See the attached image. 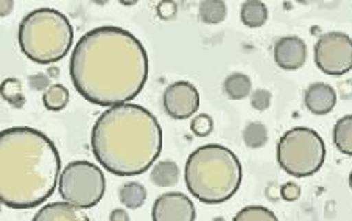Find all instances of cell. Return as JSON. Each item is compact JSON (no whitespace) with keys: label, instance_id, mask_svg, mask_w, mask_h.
I'll use <instances>...</instances> for the list:
<instances>
[{"label":"cell","instance_id":"11","mask_svg":"<svg viewBox=\"0 0 352 221\" xmlns=\"http://www.w3.org/2000/svg\"><path fill=\"white\" fill-rule=\"evenodd\" d=\"M274 61L284 71H298L307 60V45L298 36H284L276 40Z\"/></svg>","mask_w":352,"mask_h":221},{"label":"cell","instance_id":"29","mask_svg":"<svg viewBox=\"0 0 352 221\" xmlns=\"http://www.w3.org/2000/svg\"><path fill=\"white\" fill-rule=\"evenodd\" d=\"M109 221H130V215H128L125 209H114L109 213Z\"/></svg>","mask_w":352,"mask_h":221},{"label":"cell","instance_id":"7","mask_svg":"<svg viewBox=\"0 0 352 221\" xmlns=\"http://www.w3.org/2000/svg\"><path fill=\"white\" fill-rule=\"evenodd\" d=\"M61 198L80 209L97 206L107 191L103 170L89 161H74L66 165L58 183Z\"/></svg>","mask_w":352,"mask_h":221},{"label":"cell","instance_id":"26","mask_svg":"<svg viewBox=\"0 0 352 221\" xmlns=\"http://www.w3.org/2000/svg\"><path fill=\"white\" fill-rule=\"evenodd\" d=\"M301 185L296 183H285L283 187H280V196L285 201H296L299 196H301Z\"/></svg>","mask_w":352,"mask_h":221},{"label":"cell","instance_id":"31","mask_svg":"<svg viewBox=\"0 0 352 221\" xmlns=\"http://www.w3.org/2000/svg\"><path fill=\"white\" fill-rule=\"evenodd\" d=\"M349 187H351V190H352V172L349 173Z\"/></svg>","mask_w":352,"mask_h":221},{"label":"cell","instance_id":"18","mask_svg":"<svg viewBox=\"0 0 352 221\" xmlns=\"http://www.w3.org/2000/svg\"><path fill=\"white\" fill-rule=\"evenodd\" d=\"M119 200L126 209H139L146 201V189L139 183H126L119 189Z\"/></svg>","mask_w":352,"mask_h":221},{"label":"cell","instance_id":"23","mask_svg":"<svg viewBox=\"0 0 352 221\" xmlns=\"http://www.w3.org/2000/svg\"><path fill=\"white\" fill-rule=\"evenodd\" d=\"M232 221H279L276 213L263 206H246L236 213Z\"/></svg>","mask_w":352,"mask_h":221},{"label":"cell","instance_id":"25","mask_svg":"<svg viewBox=\"0 0 352 221\" xmlns=\"http://www.w3.org/2000/svg\"><path fill=\"white\" fill-rule=\"evenodd\" d=\"M251 106L256 110H267L272 104V92L267 89H256L253 94L250 95Z\"/></svg>","mask_w":352,"mask_h":221},{"label":"cell","instance_id":"12","mask_svg":"<svg viewBox=\"0 0 352 221\" xmlns=\"http://www.w3.org/2000/svg\"><path fill=\"white\" fill-rule=\"evenodd\" d=\"M304 104L312 114L326 115L336 108L337 92L326 83H314L304 92Z\"/></svg>","mask_w":352,"mask_h":221},{"label":"cell","instance_id":"10","mask_svg":"<svg viewBox=\"0 0 352 221\" xmlns=\"http://www.w3.org/2000/svg\"><path fill=\"white\" fill-rule=\"evenodd\" d=\"M195 205L181 191H168L156 198L151 209L153 221H195Z\"/></svg>","mask_w":352,"mask_h":221},{"label":"cell","instance_id":"17","mask_svg":"<svg viewBox=\"0 0 352 221\" xmlns=\"http://www.w3.org/2000/svg\"><path fill=\"white\" fill-rule=\"evenodd\" d=\"M332 137L340 153L352 156V114L344 115L337 121Z\"/></svg>","mask_w":352,"mask_h":221},{"label":"cell","instance_id":"15","mask_svg":"<svg viewBox=\"0 0 352 221\" xmlns=\"http://www.w3.org/2000/svg\"><path fill=\"white\" fill-rule=\"evenodd\" d=\"M240 19L248 28H259L265 25L268 19V8L261 0H246L240 10Z\"/></svg>","mask_w":352,"mask_h":221},{"label":"cell","instance_id":"2","mask_svg":"<svg viewBox=\"0 0 352 221\" xmlns=\"http://www.w3.org/2000/svg\"><path fill=\"white\" fill-rule=\"evenodd\" d=\"M60 174V153L43 131L14 126L0 132V202L3 206H41L54 195Z\"/></svg>","mask_w":352,"mask_h":221},{"label":"cell","instance_id":"4","mask_svg":"<svg viewBox=\"0 0 352 221\" xmlns=\"http://www.w3.org/2000/svg\"><path fill=\"white\" fill-rule=\"evenodd\" d=\"M243 172L234 151L219 143L197 148L187 158L184 179L190 195L204 205H221L237 194Z\"/></svg>","mask_w":352,"mask_h":221},{"label":"cell","instance_id":"16","mask_svg":"<svg viewBox=\"0 0 352 221\" xmlns=\"http://www.w3.org/2000/svg\"><path fill=\"white\" fill-rule=\"evenodd\" d=\"M223 89H225V94L231 100H243V98L251 95L253 83H251L248 75L234 72L226 77L225 83H223Z\"/></svg>","mask_w":352,"mask_h":221},{"label":"cell","instance_id":"3","mask_svg":"<svg viewBox=\"0 0 352 221\" xmlns=\"http://www.w3.org/2000/svg\"><path fill=\"white\" fill-rule=\"evenodd\" d=\"M92 153L116 176L148 172L162 151V128L148 109L136 103L108 108L91 132Z\"/></svg>","mask_w":352,"mask_h":221},{"label":"cell","instance_id":"19","mask_svg":"<svg viewBox=\"0 0 352 221\" xmlns=\"http://www.w3.org/2000/svg\"><path fill=\"white\" fill-rule=\"evenodd\" d=\"M228 7L223 0H204L199 3V17L204 24L214 25L226 19Z\"/></svg>","mask_w":352,"mask_h":221},{"label":"cell","instance_id":"8","mask_svg":"<svg viewBox=\"0 0 352 221\" xmlns=\"http://www.w3.org/2000/svg\"><path fill=\"white\" fill-rule=\"evenodd\" d=\"M315 64L322 73L340 77L352 71V38L343 32L321 34L314 49Z\"/></svg>","mask_w":352,"mask_h":221},{"label":"cell","instance_id":"6","mask_svg":"<svg viewBox=\"0 0 352 221\" xmlns=\"http://www.w3.org/2000/svg\"><path fill=\"white\" fill-rule=\"evenodd\" d=\"M276 158L279 167L290 176H312L324 165L326 143L312 128H292L279 139Z\"/></svg>","mask_w":352,"mask_h":221},{"label":"cell","instance_id":"9","mask_svg":"<svg viewBox=\"0 0 352 221\" xmlns=\"http://www.w3.org/2000/svg\"><path fill=\"white\" fill-rule=\"evenodd\" d=\"M162 103L172 119H190L199 108V92L190 81H176L166 87Z\"/></svg>","mask_w":352,"mask_h":221},{"label":"cell","instance_id":"27","mask_svg":"<svg viewBox=\"0 0 352 221\" xmlns=\"http://www.w3.org/2000/svg\"><path fill=\"white\" fill-rule=\"evenodd\" d=\"M176 11H178V5H176L175 2H170V0H167V2H161L160 5H157V14H160L161 19H172V17H175Z\"/></svg>","mask_w":352,"mask_h":221},{"label":"cell","instance_id":"1","mask_svg":"<svg viewBox=\"0 0 352 221\" xmlns=\"http://www.w3.org/2000/svg\"><path fill=\"white\" fill-rule=\"evenodd\" d=\"M70 78L85 100L104 108L134 100L148 78L144 44L122 27L85 33L70 55Z\"/></svg>","mask_w":352,"mask_h":221},{"label":"cell","instance_id":"24","mask_svg":"<svg viewBox=\"0 0 352 221\" xmlns=\"http://www.w3.org/2000/svg\"><path fill=\"white\" fill-rule=\"evenodd\" d=\"M190 130L197 137H208L214 131V120L209 114H198L192 120Z\"/></svg>","mask_w":352,"mask_h":221},{"label":"cell","instance_id":"30","mask_svg":"<svg viewBox=\"0 0 352 221\" xmlns=\"http://www.w3.org/2000/svg\"><path fill=\"white\" fill-rule=\"evenodd\" d=\"M13 2H11V0H2V2H0V8H2V11H0V16H7V14H10L11 13V10H13Z\"/></svg>","mask_w":352,"mask_h":221},{"label":"cell","instance_id":"13","mask_svg":"<svg viewBox=\"0 0 352 221\" xmlns=\"http://www.w3.org/2000/svg\"><path fill=\"white\" fill-rule=\"evenodd\" d=\"M32 221H91L83 209L69 205L66 201L50 202L34 213Z\"/></svg>","mask_w":352,"mask_h":221},{"label":"cell","instance_id":"21","mask_svg":"<svg viewBox=\"0 0 352 221\" xmlns=\"http://www.w3.org/2000/svg\"><path fill=\"white\" fill-rule=\"evenodd\" d=\"M0 95H2L5 102H8L11 106L16 109H21L23 104H25L22 84L21 81L16 78H7L2 81V86H0Z\"/></svg>","mask_w":352,"mask_h":221},{"label":"cell","instance_id":"28","mask_svg":"<svg viewBox=\"0 0 352 221\" xmlns=\"http://www.w3.org/2000/svg\"><path fill=\"white\" fill-rule=\"evenodd\" d=\"M30 86L36 91H44V89L47 91L52 84H50V80H49V77H47V75L36 73V75H32V77H30Z\"/></svg>","mask_w":352,"mask_h":221},{"label":"cell","instance_id":"20","mask_svg":"<svg viewBox=\"0 0 352 221\" xmlns=\"http://www.w3.org/2000/svg\"><path fill=\"white\" fill-rule=\"evenodd\" d=\"M69 91L66 86L63 84H52L49 89L44 92L43 103L45 109L52 110V113H58V110L66 109L69 104Z\"/></svg>","mask_w":352,"mask_h":221},{"label":"cell","instance_id":"5","mask_svg":"<svg viewBox=\"0 0 352 221\" xmlns=\"http://www.w3.org/2000/svg\"><path fill=\"white\" fill-rule=\"evenodd\" d=\"M17 40L28 60L36 64H54L69 54L74 28L61 11L36 8L21 21Z\"/></svg>","mask_w":352,"mask_h":221},{"label":"cell","instance_id":"14","mask_svg":"<svg viewBox=\"0 0 352 221\" xmlns=\"http://www.w3.org/2000/svg\"><path fill=\"white\" fill-rule=\"evenodd\" d=\"M150 181L157 187H172L179 181V167L173 161H160L150 172Z\"/></svg>","mask_w":352,"mask_h":221},{"label":"cell","instance_id":"22","mask_svg":"<svg viewBox=\"0 0 352 221\" xmlns=\"http://www.w3.org/2000/svg\"><path fill=\"white\" fill-rule=\"evenodd\" d=\"M243 142L248 148H262L268 142V130L259 121H251L243 130Z\"/></svg>","mask_w":352,"mask_h":221}]
</instances>
